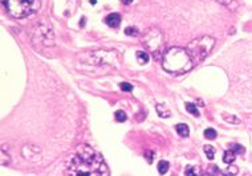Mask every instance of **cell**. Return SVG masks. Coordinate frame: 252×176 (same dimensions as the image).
<instances>
[{
	"instance_id": "obj_1",
	"label": "cell",
	"mask_w": 252,
	"mask_h": 176,
	"mask_svg": "<svg viewBox=\"0 0 252 176\" xmlns=\"http://www.w3.org/2000/svg\"><path fill=\"white\" fill-rule=\"evenodd\" d=\"M67 175L72 176H106L109 170L104 157L88 144H80L68 159Z\"/></svg>"
},
{
	"instance_id": "obj_2",
	"label": "cell",
	"mask_w": 252,
	"mask_h": 176,
	"mask_svg": "<svg viewBox=\"0 0 252 176\" xmlns=\"http://www.w3.org/2000/svg\"><path fill=\"white\" fill-rule=\"evenodd\" d=\"M162 65L165 70L175 74H183L195 66L187 49L181 46H173L163 53Z\"/></svg>"
},
{
	"instance_id": "obj_3",
	"label": "cell",
	"mask_w": 252,
	"mask_h": 176,
	"mask_svg": "<svg viewBox=\"0 0 252 176\" xmlns=\"http://www.w3.org/2000/svg\"><path fill=\"white\" fill-rule=\"evenodd\" d=\"M7 12L16 19L32 16L41 8V0H2Z\"/></svg>"
},
{
	"instance_id": "obj_4",
	"label": "cell",
	"mask_w": 252,
	"mask_h": 176,
	"mask_svg": "<svg viewBox=\"0 0 252 176\" xmlns=\"http://www.w3.org/2000/svg\"><path fill=\"white\" fill-rule=\"evenodd\" d=\"M215 45V39L211 37V36H202V37H198L195 40H192L191 42L188 44V46L186 48L187 52L191 57L194 65L202 62L204 58L210 54V52L212 50V48Z\"/></svg>"
},
{
	"instance_id": "obj_5",
	"label": "cell",
	"mask_w": 252,
	"mask_h": 176,
	"mask_svg": "<svg viewBox=\"0 0 252 176\" xmlns=\"http://www.w3.org/2000/svg\"><path fill=\"white\" fill-rule=\"evenodd\" d=\"M142 42H143V46L149 52L154 53L155 58H159L161 54H162V49H163V36L161 33V31L153 28L146 33L143 37H142Z\"/></svg>"
},
{
	"instance_id": "obj_6",
	"label": "cell",
	"mask_w": 252,
	"mask_h": 176,
	"mask_svg": "<svg viewBox=\"0 0 252 176\" xmlns=\"http://www.w3.org/2000/svg\"><path fill=\"white\" fill-rule=\"evenodd\" d=\"M39 36V42L43 45H53V31L52 27L47 24H43L41 27L37 28V32H35V37Z\"/></svg>"
},
{
	"instance_id": "obj_7",
	"label": "cell",
	"mask_w": 252,
	"mask_h": 176,
	"mask_svg": "<svg viewBox=\"0 0 252 176\" xmlns=\"http://www.w3.org/2000/svg\"><path fill=\"white\" fill-rule=\"evenodd\" d=\"M23 156L27 160L36 162V160H39V156H40V148L36 147V146H32V144L24 146L23 147Z\"/></svg>"
},
{
	"instance_id": "obj_8",
	"label": "cell",
	"mask_w": 252,
	"mask_h": 176,
	"mask_svg": "<svg viewBox=\"0 0 252 176\" xmlns=\"http://www.w3.org/2000/svg\"><path fill=\"white\" fill-rule=\"evenodd\" d=\"M105 23H106L110 28H117L119 24H121V16H119L118 13H110V15L106 16Z\"/></svg>"
},
{
	"instance_id": "obj_9",
	"label": "cell",
	"mask_w": 252,
	"mask_h": 176,
	"mask_svg": "<svg viewBox=\"0 0 252 176\" xmlns=\"http://www.w3.org/2000/svg\"><path fill=\"white\" fill-rule=\"evenodd\" d=\"M137 60L141 65H146L149 62V60H150V57H149L147 52H142V50H140V52H137Z\"/></svg>"
},
{
	"instance_id": "obj_10",
	"label": "cell",
	"mask_w": 252,
	"mask_h": 176,
	"mask_svg": "<svg viewBox=\"0 0 252 176\" xmlns=\"http://www.w3.org/2000/svg\"><path fill=\"white\" fill-rule=\"evenodd\" d=\"M157 113H158V115L161 118H167V117H170V114H171L170 110L163 105H157Z\"/></svg>"
},
{
	"instance_id": "obj_11",
	"label": "cell",
	"mask_w": 252,
	"mask_h": 176,
	"mask_svg": "<svg viewBox=\"0 0 252 176\" xmlns=\"http://www.w3.org/2000/svg\"><path fill=\"white\" fill-rule=\"evenodd\" d=\"M177 133L181 135V137H188L190 134V130H188V126L185 123H179L177 124Z\"/></svg>"
},
{
	"instance_id": "obj_12",
	"label": "cell",
	"mask_w": 252,
	"mask_h": 176,
	"mask_svg": "<svg viewBox=\"0 0 252 176\" xmlns=\"http://www.w3.org/2000/svg\"><path fill=\"white\" fill-rule=\"evenodd\" d=\"M223 160H224V163H227V164L232 163L233 160H235V152H233V150H228V151L224 152Z\"/></svg>"
},
{
	"instance_id": "obj_13",
	"label": "cell",
	"mask_w": 252,
	"mask_h": 176,
	"mask_svg": "<svg viewBox=\"0 0 252 176\" xmlns=\"http://www.w3.org/2000/svg\"><path fill=\"white\" fill-rule=\"evenodd\" d=\"M167 170H169V163L166 162V160H161V162L158 163V171H159V174H162V175H165Z\"/></svg>"
},
{
	"instance_id": "obj_14",
	"label": "cell",
	"mask_w": 252,
	"mask_h": 176,
	"mask_svg": "<svg viewBox=\"0 0 252 176\" xmlns=\"http://www.w3.org/2000/svg\"><path fill=\"white\" fill-rule=\"evenodd\" d=\"M186 110L190 113V114L195 115V117H199V111L196 109V106L194 103H186Z\"/></svg>"
},
{
	"instance_id": "obj_15",
	"label": "cell",
	"mask_w": 252,
	"mask_h": 176,
	"mask_svg": "<svg viewBox=\"0 0 252 176\" xmlns=\"http://www.w3.org/2000/svg\"><path fill=\"white\" fill-rule=\"evenodd\" d=\"M216 131H215L214 129H207L206 131H204V137H206V139H210V140H212V139L216 138Z\"/></svg>"
},
{
	"instance_id": "obj_16",
	"label": "cell",
	"mask_w": 252,
	"mask_h": 176,
	"mask_svg": "<svg viewBox=\"0 0 252 176\" xmlns=\"http://www.w3.org/2000/svg\"><path fill=\"white\" fill-rule=\"evenodd\" d=\"M204 152H206V155L207 157L211 160V159H214V156H215V150L211 147V146H204Z\"/></svg>"
},
{
	"instance_id": "obj_17",
	"label": "cell",
	"mask_w": 252,
	"mask_h": 176,
	"mask_svg": "<svg viewBox=\"0 0 252 176\" xmlns=\"http://www.w3.org/2000/svg\"><path fill=\"white\" fill-rule=\"evenodd\" d=\"M114 117H116V119L118 120V122H125L126 120V114H125V111H122V110H117Z\"/></svg>"
},
{
	"instance_id": "obj_18",
	"label": "cell",
	"mask_w": 252,
	"mask_h": 176,
	"mask_svg": "<svg viewBox=\"0 0 252 176\" xmlns=\"http://www.w3.org/2000/svg\"><path fill=\"white\" fill-rule=\"evenodd\" d=\"M125 33L126 35H129V36H136L138 33V29L136 27H127L125 29Z\"/></svg>"
},
{
	"instance_id": "obj_19",
	"label": "cell",
	"mask_w": 252,
	"mask_h": 176,
	"mask_svg": "<svg viewBox=\"0 0 252 176\" xmlns=\"http://www.w3.org/2000/svg\"><path fill=\"white\" fill-rule=\"evenodd\" d=\"M219 3H222V4H224V5H227L228 8H233L232 7V3H235L236 5H238V0H218Z\"/></svg>"
},
{
	"instance_id": "obj_20",
	"label": "cell",
	"mask_w": 252,
	"mask_h": 176,
	"mask_svg": "<svg viewBox=\"0 0 252 176\" xmlns=\"http://www.w3.org/2000/svg\"><path fill=\"white\" fill-rule=\"evenodd\" d=\"M119 86H121V90L123 91H131L133 90V85L129 82H122V83H119Z\"/></svg>"
},
{
	"instance_id": "obj_21",
	"label": "cell",
	"mask_w": 252,
	"mask_h": 176,
	"mask_svg": "<svg viewBox=\"0 0 252 176\" xmlns=\"http://www.w3.org/2000/svg\"><path fill=\"white\" fill-rule=\"evenodd\" d=\"M7 163H9V156L7 157L5 156V151L3 150V151H2V166H5Z\"/></svg>"
},
{
	"instance_id": "obj_22",
	"label": "cell",
	"mask_w": 252,
	"mask_h": 176,
	"mask_svg": "<svg viewBox=\"0 0 252 176\" xmlns=\"http://www.w3.org/2000/svg\"><path fill=\"white\" fill-rule=\"evenodd\" d=\"M131 2H133V0H122V3H125V4H130Z\"/></svg>"
},
{
	"instance_id": "obj_23",
	"label": "cell",
	"mask_w": 252,
	"mask_h": 176,
	"mask_svg": "<svg viewBox=\"0 0 252 176\" xmlns=\"http://www.w3.org/2000/svg\"><path fill=\"white\" fill-rule=\"evenodd\" d=\"M96 2H97V0H90V3H92V4H96Z\"/></svg>"
}]
</instances>
